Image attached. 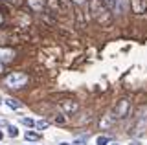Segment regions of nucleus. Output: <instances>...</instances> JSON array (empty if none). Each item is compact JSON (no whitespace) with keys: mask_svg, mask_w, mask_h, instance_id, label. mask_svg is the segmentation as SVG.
Returning a JSON list of instances; mask_svg holds the SVG:
<instances>
[{"mask_svg":"<svg viewBox=\"0 0 147 145\" xmlns=\"http://www.w3.org/2000/svg\"><path fill=\"white\" fill-rule=\"evenodd\" d=\"M90 11H92V17L98 22H101V24H107L110 20L109 19V9L105 7V4L101 2V0H90Z\"/></svg>","mask_w":147,"mask_h":145,"instance_id":"1","label":"nucleus"},{"mask_svg":"<svg viewBox=\"0 0 147 145\" xmlns=\"http://www.w3.org/2000/svg\"><path fill=\"white\" fill-rule=\"evenodd\" d=\"M28 83V75L24 72H11V74L6 77V85L11 88H20Z\"/></svg>","mask_w":147,"mask_h":145,"instance_id":"2","label":"nucleus"},{"mask_svg":"<svg viewBox=\"0 0 147 145\" xmlns=\"http://www.w3.org/2000/svg\"><path fill=\"white\" fill-rule=\"evenodd\" d=\"M59 107H61V110L64 114H76L79 110V103L74 101V99H64V101L59 103Z\"/></svg>","mask_w":147,"mask_h":145,"instance_id":"3","label":"nucleus"},{"mask_svg":"<svg viewBox=\"0 0 147 145\" xmlns=\"http://www.w3.org/2000/svg\"><path fill=\"white\" fill-rule=\"evenodd\" d=\"M127 112H129V99L123 97V99L118 101L116 108H114V116H116V117H125Z\"/></svg>","mask_w":147,"mask_h":145,"instance_id":"4","label":"nucleus"},{"mask_svg":"<svg viewBox=\"0 0 147 145\" xmlns=\"http://www.w3.org/2000/svg\"><path fill=\"white\" fill-rule=\"evenodd\" d=\"M15 59V50L6 48V46H0V62H11Z\"/></svg>","mask_w":147,"mask_h":145,"instance_id":"5","label":"nucleus"},{"mask_svg":"<svg viewBox=\"0 0 147 145\" xmlns=\"http://www.w3.org/2000/svg\"><path fill=\"white\" fill-rule=\"evenodd\" d=\"M131 9L136 15H144L147 11V0H131Z\"/></svg>","mask_w":147,"mask_h":145,"instance_id":"6","label":"nucleus"},{"mask_svg":"<svg viewBox=\"0 0 147 145\" xmlns=\"http://www.w3.org/2000/svg\"><path fill=\"white\" fill-rule=\"evenodd\" d=\"M129 6H131V0H116L114 13H116V15H123V13H127Z\"/></svg>","mask_w":147,"mask_h":145,"instance_id":"7","label":"nucleus"},{"mask_svg":"<svg viewBox=\"0 0 147 145\" xmlns=\"http://www.w3.org/2000/svg\"><path fill=\"white\" fill-rule=\"evenodd\" d=\"M28 4H30V7L35 13H42L44 11V0H28Z\"/></svg>","mask_w":147,"mask_h":145,"instance_id":"8","label":"nucleus"},{"mask_svg":"<svg viewBox=\"0 0 147 145\" xmlns=\"http://www.w3.org/2000/svg\"><path fill=\"white\" fill-rule=\"evenodd\" d=\"M114 117H116L114 114H110V116L107 114V116L103 117V119L99 121V127H101V129H107V127H112V123H114Z\"/></svg>","mask_w":147,"mask_h":145,"instance_id":"9","label":"nucleus"},{"mask_svg":"<svg viewBox=\"0 0 147 145\" xmlns=\"http://www.w3.org/2000/svg\"><path fill=\"white\" fill-rule=\"evenodd\" d=\"M6 105L7 107H11V108H22V103L20 101H17V99H13V97H6Z\"/></svg>","mask_w":147,"mask_h":145,"instance_id":"10","label":"nucleus"},{"mask_svg":"<svg viewBox=\"0 0 147 145\" xmlns=\"http://www.w3.org/2000/svg\"><path fill=\"white\" fill-rule=\"evenodd\" d=\"M24 138L28 140V142H37V140L40 138V134L39 132H33V130H28V132L24 134Z\"/></svg>","mask_w":147,"mask_h":145,"instance_id":"11","label":"nucleus"},{"mask_svg":"<svg viewBox=\"0 0 147 145\" xmlns=\"http://www.w3.org/2000/svg\"><path fill=\"white\" fill-rule=\"evenodd\" d=\"M48 127H50V123H48V121H44V119H40V121H37V123H35V129L37 130H44V129H48Z\"/></svg>","mask_w":147,"mask_h":145,"instance_id":"12","label":"nucleus"},{"mask_svg":"<svg viewBox=\"0 0 147 145\" xmlns=\"http://www.w3.org/2000/svg\"><path fill=\"white\" fill-rule=\"evenodd\" d=\"M7 134L11 136V138H17V136H18V129L15 125H7Z\"/></svg>","mask_w":147,"mask_h":145,"instance_id":"13","label":"nucleus"},{"mask_svg":"<svg viewBox=\"0 0 147 145\" xmlns=\"http://www.w3.org/2000/svg\"><path fill=\"white\" fill-rule=\"evenodd\" d=\"M101 2L105 4V7L110 11H114V7H116V0H101Z\"/></svg>","mask_w":147,"mask_h":145,"instance_id":"14","label":"nucleus"},{"mask_svg":"<svg viewBox=\"0 0 147 145\" xmlns=\"http://www.w3.org/2000/svg\"><path fill=\"white\" fill-rule=\"evenodd\" d=\"M37 121H33L31 117H22V125H26V127H35Z\"/></svg>","mask_w":147,"mask_h":145,"instance_id":"15","label":"nucleus"},{"mask_svg":"<svg viewBox=\"0 0 147 145\" xmlns=\"http://www.w3.org/2000/svg\"><path fill=\"white\" fill-rule=\"evenodd\" d=\"M96 143H98V145H109V138H107V136H98Z\"/></svg>","mask_w":147,"mask_h":145,"instance_id":"16","label":"nucleus"},{"mask_svg":"<svg viewBox=\"0 0 147 145\" xmlns=\"http://www.w3.org/2000/svg\"><path fill=\"white\" fill-rule=\"evenodd\" d=\"M55 123H57V125H64V123H66V117H64V116H55Z\"/></svg>","mask_w":147,"mask_h":145,"instance_id":"17","label":"nucleus"},{"mask_svg":"<svg viewBox=\"0 0 147 145\" xmlns=\"http://www.w3.org/2000/svg\"><path fill=\"white\" fill-rule=\"evenodd\" d=\"M59 2H61V6H63V7H66V9H70L74 0H59Z\"/></svg>","mask_w":147,"mask_h":145,"instance_id":"18","label":"nucleus"},{"mask_svg":"<svg viewBox=\"0 0 147 145\" xmlns=\"http://www.w3.org/2000/svg\"><path fill=\"white\" fill-rule=\"evenodd\" d=\"M85 140H86V136H81V140L77 138L76 142H74V145H86V143H85Z\"/></svg>","mask_w":147,"mask_h":145,"instance_id":"19","label":"nucleus"},{"mask_svg":"<svg viewBox=\"0 0 147 145\" xmlns=\"http://www.w3.org/2000/svg\"><path fill=\"white\" fill-rule=\"evenodd\" d=\"M74 2H76V4H79V6H81V4H85L86 0H74Z\"/></svg>","mask_w":147,"mask_h":145,"instance_id":"20","label":"nucleus"},{"mask_svg":"<svg viewBox=\"0 0 147 145\" xmlns=\"http://www.w3.org/2000/svg\"><path fill=\"white\" fill-rule=\"evenodd\" d=\"M4 72V62H0V74Z\"/></svg>","mask_w":147,"mask_h":145,"instance_id":"21","label":"nucleus"},{"mask_svg":"<svg viewBox=\"0 0 147 145\" xmlns=\"http://www.w3.org/2000/svg\"><path fill=\"white\" fill-rule=\"evenodd\" d=\"M131 145H142L140 142H131Z\"/></svg>","mask_w":147,"mask_h":145,"instance_id":"22","label":"nucleus"},{"mask_svg":"<svg viewBox=\"0 0 147 145\" xmlns=\"http://www.w3.org/2000/svg\"><path fill=\"white\" fill-rule=\"evenodd\" d=\"M4 138V134H2V130H0V140H2Z\"/></svg>","mask_w":147,"mask_h":145,"instance_id":"23","label":"nucleus"},{"mask_svg":"<svg viewBox=\"0 0 147 145\" xmlns=\"http://www.w3.org/2000/svg\"><path fill=\"white\" fill-rule=\"evenodd\" d=\"M2 20H4V19H2V15H0V24H2Z\"/></svg>","mask_w":147,"mask_h":145,"instance_id":"24","label":"nucleus"},{"mask_svg":"<svg viewBox=\"0 0 147 145\" xmlns=\"http://www.w3.org/2000/svg\"><path fill=\"white\" fill-rule=\"evenodd\" d=\"M2 101H4V99H2V97H0V105H2Z\"/></svg>","mask_w":147,"mask_h":145,"instance_id":"25","label":"nucleus"},{"mask_svg":"<svg viewBox=\"0 0 147 145\" xmlns=\"http://www.w3.org/2000/svg\"><path fill=\"white\" fill-rule=\"evenodd\" d=\"M61 145H70V143H61Z\"/></svg>","mask_w":147,"mask_h":145,"instance_id":"26","label":"nucleus"},{"mask_svg":"<svg viewBox=\"0 0 147 145\" xmlns=\"http://www.w3.org/2000/svg\"><path fill=\"white\" fill-rule=\"evenodd\" d=\"M112 145H118V143H112Z\"/></svg>","mask_w":147,"mask_h":145,"instance_id":"27","label":"nucleus"}]
</instances>
